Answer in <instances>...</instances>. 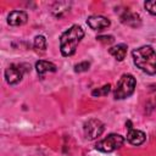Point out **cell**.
Instances as JSON below:
<instances>
[{"instance_id": "cell-13", "label": "cell", "mask_w": 156, "mask_h": 156, "mask_svg": "<svg viewBox=\"0 0 156 156\" xmlns=\"http://www.w3.org/2000/svg\"><path fill=\"white\" fill-rule=\"evenodd\" d=\"M69 4L68 2H55L54 4V6H52V13L56 16V17H62V15L63 13H66L67 11H68V9H62V7H66V6H68Z\"/></svg>"}, {"instance_id": "cell-9", "label": "cell", "mask_w": 156, "mask_h": 156, "mask_svg": "<svg viewBox=\"0 0 156 156\" xmlns=\"http://www.w3.org/2000/svg\"><path fill=\"white\" fill-rule=\"evenodd\" d=\"M146 139V135L144 132L141 130H138V129H134V128H130L128 129L127 132V140L129 144L132 145H135V146H139L141 145Z\"/></svg>"}, {"instance_id": "cell-16", "label": "cell", "mask_w": 156, "mask_h": 156, "mask_svg": "<svg viewBox=\"0 0 156 156\" xmlns=\"http://www.w3.org/2000/svg\"><path fill=\"white\" fill-rule=\"evenodd\" d=\"M89 67H90V62H89V61H82V62L74 65V72H77V73H82V72L88 71Z\"/></svg>"}, {"instance_id": "cell-10", "label": "cell", "mask_w": 156, "mask_h": 156, "mask_svg": "<svg viewBox=\"0 0 156 156\" xmlns=\"http://www.w3.org/2000/svg\"><path fill=\"white\" fill-rule=\"evenodd\" d=\"M28 20V15L24 11H12L9 13L7 16V23L10 26H22L27 22Z\"/></svg>"}, {"instance_id": "cell-18", "label": "cell", "mask_w": 156, "mask_h": 156, "mask_svg": "<svg viewBox=\"0 0 156 156\" xmlns=\"http://www.w3.org/2000/svg\"><path fill=\"white\" fill-rule=\"evenodd\" d=\"M96 39H98L99 41L104 43V44H111V43H113V40H115L112 35H99V37H96Z\"/></svg>"}, {"instance_id": "cell-4", "label": "cell", "mask_w": 156, "mask_h": 156, "mask_svg": "<svg viewBox=\"0 0 156 156\" xmlns=\"http://www.w3.org/2000/svg\"><path fill=\"white\" fill-rule=\"evenodd\" d=\"M123 144H124V138L119 134L112 133V134H108L105 139L98 141L95 145V149L102 152H112L119 149Z\"/></svg>"}, {"instance_id": "cell-1", "label": "cell", "mask_w": 156, "mask_h": 156, "mask_svg": "<svg viewBox=\"0 0 156 156\" xmlns=\"http://www.w3.org/2000/svg\"><path fill=\"white\" fill-rule=\"evenodd\" d=\"M133 61L146 74H156V51L150 45H144L132 51Z\"/></svg>"}, {"instance_id": "cell-7", "label": "cell", "mask_w": 156, "mask_h": 156, "mask_svg": "<svg viewBox=\"0 0 156 156\" xmlns=\"http://www.w3.org/2000/svg\"><path fill=\"white\" fill-rule=\"evenodd\" d=\"M87 23L88 26L93 29V30H102L107 27H110L111 22L107 17L105 16H100V15H94V16H90L88 20H87Z\"/></svg>"}, {"instance_id": "cell-5", "label": "cell", "mask_w": 156, "mask_h": 156, "mask_svg": "<svg viewBox=\"0 0 156 156\" xmlns=\"http://www.w3.org/2000/svg\"><path fill=\"white\" fill-rule=\"evenodd\" d=\"M84 135L87 139L89 140H94L96 138H99L102 133H104V129H105V126L104 123L100 121V119H96V118H90L88 119L85 123H84Z\"/></svg>"}, {"instance_id": "cell-17", "label": "cell", "mask_w": 156, "mask_h": 156, "mask_svg": "<svg viewBox=\"0 0 156 156\" xmlns=\"http://www.w3.org/2000/svg\"><path fill=\"white\" fill-rule=\"evenodd\" d=\"M144 6H145V9L147 10L149 13H151V15H156V0H149V1H145Z\"/></svg>"}, {"instance_id": "cell-14", "label": "cell", "mask_w": 156, "mask_h": 156, "mask_svg": "<svg viewBox=\"0 0 156 156\" xmlns=\"http://www.w3.org/2000/svg\"><path fill=\"white\" fill-rule=\"evenodd\" d=\"M34 49L38 52H45L46 50V39L44 35H37L34 38Z\"/></svg>"}, {"instance_id": "cell-6", "label": "cell", "mask_w": 156, "mask_h": 156, "mask_svg": "<svg viewBox=\"0 0 156 156\" xmlns=\"http://www.w3.org/2000/svg\"><path fill=\"white\" fill-rule=\"evenodd\" d=\"M23 77V71L20 66L17 65H10L6 69H5V78H6V82L11 85L13 84H17L21 82Z\"/></svg>"}, {"instance_id": "cell-11", "label": "cell", "mask_w": 156, "mask_h": 156, "mask_svg": "<svg viewBox=\"0 0 156 156\" xmlns=\"http://www.w3.org/2000/svg\"><path fill=\"white\" fill-rule=\"evenodd\" d=\"M56 65L52 63V62H49V61H45V60H39L37 61L35 63V69H37V73L43 77L45 73L48 72H56Z\"/></svg>"}, {"instance_id": "cell-12", "label": "cell", "mask_w": 156, "mask_h": 156, "mask_svg": "<svg viewBox=\"0 0 156 156\" xmlns=\"http://www.w3.org/2000/svg\"><path fill=\"white\" fill-rule=\"evenodd\" d=\"M127 45L126 44H117L116 46H112L108 49V52L117 60V61H123L127 55Z\"/></svg>"}, {"instance_id": "cell-8", "label": "cell", "mask_w": 156, "mask_h": 156, "mask_svg": "<svg viewBox=\"0 0 156 156\" xmlns=\"http://www.w3.org/2000/svg\"><path fill=\"white\" fill-rule=\"evenodd\" d=\"M121 22L126 26H129V27H133V28H138L141 26V18L138 13L135 12H132V11H124L122 15H121Z\"/></svg>"}, {"instance_id": "cell-2", "label": "cell", "mask_w": 156, "mask_h": 156, "mask_svg": "<svg viewBox=\"0 0 156 156\" xmlns=\"http://www.w3.org/2000/svg\"><path fill=\"white\" fill-rule=\"evenodd\" d=\"M84 37V30L80 26L73 24L67 30H65L60 37V50L63 56H72L78 44Z\"/></svg>"}, {"instance_id": "cell-15", "label": "cell", "mask_w": 156, "mask_h": 156, "mask_svg": "<svg viewBox=\"0 0 156 156\" xmlns=\"http://www.w3.org/2000/svg\"><path fill=\"white\" fill-rule=\"evenodd\" d=\"M110 90H111V85L110 84H105V85H102L101 88H98V89H94L93 91H91V95L93 96H106L108 93H110Z\"/></svg>"}, {"instance_id": "cell-3", "label": "cell", "mask_w": 156, "mask_h": 156, "mask_svg": "<svg viewBox=\"0 0 156 156\" xmlns=\"http://www.w3.org/2000/svg\"><path fill=\"white\" fill-rule=\"evenodd\" d=\"M135 85H136V80L134 78V76L126 73L123 74L119 80L117 82V85L113 91V96L116 100H122L126 98H129L134 90H135Z\"/></svg>"}]
</instances>
